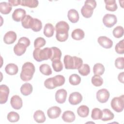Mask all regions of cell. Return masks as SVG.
Masks as SVG:
<instances>
[{"label":"cell","instance_id":"13","mask_svg":"<svg viewBox=\"0 0 124 124\" xmlns=\"http://www.w3.org/2000/svg\"><path fill=\"white\" fill-rule=\"evenodd\" d=\"M10 104L12 108L15 109H20L23 105L21 98L17 95H15L11 97Z\"/></svg>","mask_w":124,"mask_h":124},{"label":"cell","instance_id":"1","mask_svg":"<svg viewBox=\"0 0 124 124\" xmlns=\"http://www.w3.org/2000/svg\"><path fill=\"white\" fill-rule=\"evenodd\" d=\"M56 31V38L59 42H64L68 39V31L69 26L68 24L64 21L58 22L55 26Z\"/></svg>","mask_w":124,"mask_h":124},{"label":"cell","instance_id":"49","mask_svg":"<svg viewBox=\"0 0 124 124\" xmlns=\"http://www.w3.org/2000/svg\"><path fill=\"white\" fill-rule=\"evenodd\" d=\"M124 72H121L120 73L118 76V79L120 82H121L122 83H124Z\"/></svg>","mask_w":124,"mask_h":124},{"label":"cell","instance_id":"34","mask_svg":"<svg viewBox=\"0 0 124 124\" xmlns=\"http://www.w3.org/2000/svg\"><path fill=\"white\" fill-rule=\"evenodd\" d=\"M105 67L104 65L100 63H95L93 67V72L94 75L101 76L105 72Z\"/></svg>","mask_w":124,"mask_h":124},{"label":"cell","instance_id":"44","mask_svg":"<svg viewBox=\"0 0 124 124\" xmlns=\"http://www.w3.org/2000/svg\"><path fill=\"white\" fill-rule=\"evenodd\" d=\"M115 51L120 54L124 53V40L119 41L115 46Z\"/></svg>","mask_w":124,"mask_h":124},{"label":"cell","instance_id":"2","mask_svg":"<svg viewBox=\"0 0 124 124\" xmlns=\"http://www.w3.org/2000/svg\"><path fill=\"white\" fill-rule=\"evenodd\" d=\"M63 62L66 69H78L83 64L81 58L67 55L64 57Z\"/></svg>","mask_w":124,"mask_h":124},{"label":"cell","instance_id":"6","mask_svg":"<svg viewBox=\"0 0 124 124\" xmlns=\"http://www.w3.org/2000/svg\"><path fill=\"white\" fill-rule=\"evenodd\" d=\"M110 105L115 111L122 112L124 108V95L123 94L120 96L114 97L111 100Z\"/></svg>","mask_w":124,"mask_h":124},{"label":"cell","instance_id":"11","mask_svg":"<svg viewBox=\"0 0 124 124\" xmlns=\"http://www.w3.org/2000/svg\"><path fill=\"white\" fill-rule=\"evenodd\" d=\"M97 42L101 46L105 48H110L113 46L112 41L105 36H99L98 38Z\"/></svg>","mask_w":124,"mask_h":124},{"label":"cell","instance_id":"10","mask_svg":"<svg viewBox=\"0 0 124 124\" xmlns=\"http://www.w3.org/2000/svg\"><path fill=\"white\" fill-rule=\"evenodd\" d=\"M82 100V96L78 92H76L71 93L69 97L68 101L71 105H77Z\"/></svg>","mask_w":124,"mask_h":124},{"label":"cell","instance_id":"42","mask_svg":"<svg viewBox=\"0 0 124 124\" xmlns=\"http://www.w3.org/2000/svg\"><path fill=\"white\" fill-rule=\"evenodd\" d=\"M124 28L122 26H118L115 27L113 30V35L117 38L122 37L124 35Z\"/></svg>","mask_w":124,"mask_h":124},{"label":"cell","instance_id":"4","mask_svg":"<svg viewBox=\"0 0 124 124\" xmlns=\"http://www.w3.org/2000/svg\"><path fill=\"white\" fill-rule=\"evenodd\" d=\"M51 52V48L49 47H45L43 49L35 48L33 52V57L35 60L40 62L50 59Z\"/></svg>","mask_w":124,"mask_h":124},{"label":"cell","instance_id":"8","mask_svg":"<svg viewBox=\"0 0 124 124\" xmlns=\"http://www.w3.org/2000/svg\"><path fill=\"white\" fill-rule=\"evenodd\" d=\"M109 93L106 89L98 90L96 93V98L98 102L104 103L108 101L109 98Z\"/></svg>","mask_w":124,"mask_h":124},{"label":"cell","instance_id":"27","mask_svg":"<svg viewBox=\"0 0 124 124\" xmlns=\"http://www.w3.org/2000/svg\"><path fill=\"white\" fill-rule=\"evenodd\" d=\"M51 48V57L50 60L52 62L56 60H61L62 56V52L61 50L57 47H52Z\"/></svg>","mask_w":124,"mask_h":124},{"label":"cell","instance_id":"3","mask_svg":"<svg viewBox=\"0 0 124 124\" xmlns=\"http://www.w3.org/2000/svg\"><path fill=\"white\" fill-rule=\"evenodd\" d=\"M35 68L33 64L31 62H26L22 67L20 77L24 81H28L31 80L35 72Z\"/></svg>","mask_w":124,"mask_h":124},{"label":"cell","instance_id":"41","mask_svg":"<svg viewBox=\"0 0 124 124\" xmlns=\"http://www.w3.org/2000/svg\"><path fill=\"white\" fill-rule=\"evenodd\" d=\"M7 118L9 122L15 123L18 121L19 120V115L16 112L11 111L8 114Z\"/></svg>","mask_w":124,"mask_h":124},{"label":"cell","instance_id":"48","mask_svg":"<svg viewBox=\"0 0 124 124\" xmlns=\"http://www.w3.org/2000/svg\"><path fill=\"white\" fill-rule=\"evenodd\" d=\"M21 0H9L8 3L12 6H16L18 5H20Z\"/></svg>","mask_w":124,"mask_h":124},{"label":"cell","instance_id":"32","mask_svg":"<svg viewBox=\"0 0 124 124\" xmlns=\"http://www.w3.org/2000/svg\"><path fill=\"white\" fill-rule=\"evenodd\" d=\"M54 85L55 87H59L63 85L65 82L64 77L61 75H56V76L52 77Z\"/></svg>","mask_w":124,"mask_h":124},{"label":"cell","instance_id":"28","mask_svg":"<svg viewBox=\"0 0 124 124\" xmlns=\"http://www.w3.org/2000/svg\"><path fill=\"white\" fill-rule=\"evenodd\" d=\"M77 113L79 116L85 118L88 116L89 113V108L85 105H81L77 109Z\"/></svg>","mask_w":124,"mask_h":124},{"label":"cell","instance_id":"26","mask_svg":"<svg viewBox=\"0 0 124 124\" xmlns=\"http://www.w3.org/2000/svg\"><path fill=\"white\" fill-rule=\"evenodd\" d=\"M104 2L106 3L105 7L107 10L114 12L117 9L118 6L115 0H105Z\"/></svg>","mask_w":124,"mask_h":124},{"label":"cell","instance_id":"38","mask_svg":"<svg viewBox=\"0 0 124 124\" xmlns=\"http://www.w3.org/2000/svg\"><path fill=\"white\" fill-rule=\"evenodd\" d=\"M69 81L72 85H78L81 82V78L77 74H72L69 77Z\"/></svg>","mask_w":124,"mask_h":124},{"label":"cell","instance_id":"25","mask_svg":"<svg viewBox=\"0 0 124 124\" xmlns=\"http://www.w3.org/2000/svg\"><path fill=\"white\" fill-rule=\"evenodd\" d=\"M12 6L8 2H1L0 3V12L4 15H7L10 13Z\"/></svg>","mask_w":124,"mask_h":124},{"label":"cell","instance_id":"45","mask_svg":"<svg viewBox=\"0 0 124 124\" xmlns=\"http://www.w3.org/2000/svg\"><path fill=\"white\" fill-rule=\"evenodd\" d=\"M115 65L119 69H123L124 68V58H117L115 61Z\"/></svg>","mask_w":124,"mask_h":124},{"label":"cell","instance_id":"43","mask_svg":"<svg viewBox=\"0 0 124 124\" xmlns=\"http://www.w3.org/2000/svg\"><path fill=\"white\" fill-rule=\"evenodd\" d=\"M45 39L41 37L36 38L34 41V47L35 48H40L46 45Z\"/></svg>","mask_w":124,"mask_h":124},{"label":"cell","instance_id":"36","mask_svg":"<svg viewBox=\"0 0 124 124\" xmlns=\"http://www.w3.org/2000/svg\"><path fill=\"white\" fill-rule=\"evenodd\" d=\"M40 72L44 75L49 76L52 74V71L50 66L47 64H42L39 67Z\"/></svg>","mask_w":124,"mask_h":124},{"label":"cell","instance_id":"12","mask_svg":"<svg viewBox=\"0 0 124 124\" xmlns=\"http://www.w3.org/2000/svg\"><path fill=\"white\" fill-rule=\"evenodd\" d=\"M67 91L63 89H59L55 93V100L59 104L64 103L67 97Z\"/></svg>","mask_w":124,"mask_h":124},{"label":"cell","instance_id":"35","mask_svg":"<svg viewBox=\"0 0 124 124\" xmlns=\"http://www.w3.org/2000/svg\"><path fill=\"white\" fill-rule=\"evenodd\" d=\"M103 115L102 110L99 108H95L92 109L91 117L94 120H101Z\"/></svg>","mask_w":124,"mask_h":124},{"label":"cell","instance_id":"30","mask_svg":"<svg viewBox=\"0 0 124 124\" xmlns=\"http://www.w3.org/2000/svg\"><path fill=\"white\" fill-rule=\"evenodd\" d=\"M42 28V23L41 20L37 18H33L31 29L35 32L40 31Z\"/></svg>","mask_w":124,"mask_h":124},{"label":"cell","instance_id":"15","mask_svg":"<svg viewBox=\"0 0 124 124\" xmlns=\"http://www.w3.org/2000/svg\"><path fill=\"white\" fill-rule=\"evenodd\" d=\"M26 16V11L21 8H17L14 10L12 14L13 19L16 22L21 21Z\"/></svg>","mask_w":124,"mask_h":124},{"label":"cell","instance_id":"40","mask_svg":"<svg viewBox=\"0 0 124 124\" xmlns=\"http://www.w3.org/2000/svg\"><path fill=\"white\" fill-rule=\"evenodd\" d=\"M52 62V67L55 72H59L63 69V65L61 60H56Z\"/></svg>","mask_w":124,"mask_h":124},{"label":"cell","instance_id":"39","mask_svg":"<svg viewBox=\"0 0 124 124\" xmlns=\"http://www.w3.org/2000/svg\"><path fill=\"white\" fill-rule=\"evenodd\" d=\"M91 81L93 85L95 87L101 86L103 83V78L100 77V76L96 75H94V76L92 78Z\"/></svg>","mask_w":124,"mask_h":124},{"label":"cell","instance_id":"29","mask_svg":"<svg viewBox=\"0 0 124 124\" xmlns=\"http://www.w3.org/2000/svg\"><path fill=\"white\" fill-rule=\"evenodd\" d=\"M103 115L101 118L103 121H108L112 120L114 117V114L108 109L105 108L102 110Z\"/></svg>","mask_w":124,"mask_h":124},{"label":"cell","instance_id":"23","mask_svg":"<svg viewBox=\"0 0 124 124\" xmlns=\"http://www.w3.org/2000/svg\"><path fill=\"white\" fill-rule=\"evenodd\" d=\"M54 27L51 23H46L44 27V34L46 37H52L54 32Z\"/></svg>","mask_w":124,"mask_h":124},{"label":"cell","instance_id":"37","mask_svg":"<svg viewBox=\"0 0 124 124\" xmlns=\"http://www.w3.org/2000/svg\"><path fill=\"white\" fill-rule=\"evenodd\" d=\"M78 70L79 73L83 76H86L90 73V67L88 64H83Z\"/></svg>","mask_w":124,"mask_h":124},{"label":"cell","instance_id":"33","mask_svg":"<svg viewBox=\"0 0 124 124\" xmlns=\"http://www.w3.org/2000/svg\"><path fill=\"white\" fill-rule=\"evenodd\" d=\"M38 4L39 2L37 0H22L20 5L23 6H27L31 8H33L36 7Z\"/></svg>","mask_w":124,"mask_h":124},{"label":"cell","instance_id":"7","mask_svg":"<svg viewBox=\"0 0 124 124\" xmlns=\"http://www.w3.org/2000/svg\"><path fill=\"white\" fill-rule=\"evenodd\" d=\"M117 22L116 16L113 14H106L103 18V23L104 25L108 28L112 27Z\"/></svg>","mask_w":124,"mask_h":124},{"label":"cell","instance_id":"9","mask_svg":"<svg viewBox=\"0 0 124 124\" xmlns=\"http://www.w3.org/2000/svg\"><path fill=\"white\" fill-rule=\"evenodd\" d=\"M9 94V87L4 84L0 86V104H5L8 98Z\"/></svg>","mask_w":124,"mask_h":124},{"label":"cell","instance_id":"16","mask_svg":"<svg viewBox=\"0 0 124 124\" xmlns=\"http://www.w3.org/2000/svg\"><path fill=\"white\" fill-rule=\"evenodd\" d=\"M16 38L17 36L15 32L13 31H9L5 34L3 37V41L6 44H12L16 41Z\"/></svg>","mask_w":124,"mask_h":124},{"label":"cell","instance_id":"19","mask_svg":"<svg viewBox=\"0 0 124 124\" xmlns=\"http://www.w3.org/2000/svg\"><path fill=\"white\" fill-rule=\"evenodd\" d=\"M68 19L73 23H77L79 20V14L78 11L74 9H70L68 11L67 14Z\"/></svg>","mask_w":124,"mask_h":124},{"label":"cell","instance_id":"5","mask_svg":"<svg viewBox=\"0 0 124 124\" xmlns=\"http://www.w3.org/2000/svg\"><path fill=\"white\" fill-rule=\"evenodd\" d=\"M96 6V2L94 0H87L81 9V13L83 17L90 18L92 16L93 9Z\"/></svg>","mask_w":124,"mask_h":124},{"label":"cell","instance_id":"17","mask_svg":"<svg viewBox=\"0 0 124 124\" xmlns=\"http://www.w3.org/2000/svg\"><path fill=\"white\" fill-rule=\"evenodd\" d=\"M62 120L67 123H72L75 120L76 116L74 113L70 110L65 111L62 116Z\"/></svg>","mask_w":124,"mask_h":124},{"label":"cell","instance_id":"24","mask_svg":"<svg viewBox=\"0 0 124 124\" xmlns=\"http://www.w3.org/2000/svg\"><path fill=\"white\" fill-rule=\"evenodd\" d=\"M84 36L85 33L84 31L80 29H76L74 30L71 33L72 38L76 40H81L84 38Z\"/></svg>","mask_w":124,"mask_h":124},{"label":"cell","instance_id":"47","mask_svg":"<svg viewBox=\"0 0 124 124\" xmlns=\"http://www.w3.org/2000/svg\"><path fill=\"white\" fill-rule=\"evenodd\" d=\"M18 42L21 43L25 45L27 47H28L30 45V41L29 39L26 37H21L19 40Z\"/></svg>","mask_w":124,"mask_h":124},{"label":"cell","instance_id":"46","mask_svg":"<svg viewBox=\"0 0 124 124\" xmlns=\"http://www.w3.org/2000/svg\"><path fill=\"white\" fill-rule=\"evenodd\" d=\"M44 85L48 89H53L56 88L53 83L52 77L46 79L44 82Z\"/></svg>","mask_w":124,"mask_h":124},{"label":"cell","instance_id":"31","mask_svg":"<svg viewBox=\"0 0 124 124\" xmlns=\"http://www.w3.org/2000/svg\"><path fill=\"white\" fill-rule=\"evenodd\" d=\"M33 18L29 15H26L21 20V24L23 27L25 29H31Z\"/></svg>","mask_w":124,"mask_h":124},{"label":"cell","instance_id":"22","mask_svg":"<svg viewBox=\"0 0 124 124\" xmlns=\"http://www.w3.org/2000/svg\"><path fill=\"white\" fill-rule=\"evenodd\" d=\"M33 90V88L31 84L25 83L23 84L20 88L21 93L24 96H27L31 94Z\"/></svg>","mask_w":124,"mask_h":124},{"label":"cell","instance_id":"20","mask_svg":"<svg viewBox=\"0 0 124 124\" xmlns=\"http://www.w3.org/2000/svg\"><path fill=\"white\" fill-rule=\"evenodd\" d=\"M5 71L9 75H15L18 71V66L15 63H9L5 66Z\"/></svg>","mask_w":124,"mask_h":124},{"label":"cell","instance_id":"21","mask_svg":"<svg viewBox=\"0 0 124 124\" xmlns=\"http://www.w3.org/2000/svg\"><path fill=\"white\" fill-rule=\"evenodd\" d=\"M33 119L38 123H43L46 121L44 112L41 110H36L33 114Z\"/></svg>","mask_w":124,"mask_h":124},{"label":"cell","instance_id":"14","mask_svg":"<svg viewBox=\"0 0 124 124\" xmlns=\"http://www.w3.org/2000/svg\"><path fill=\"white\" fill-rule=\"evenodd\" d=\"M61 113V109L57 106H53L49 108L47 111L48 117L51 119H56L59 117Z\"/></svg>","mask_w":124,"mask_h":124},{"label":"cell","instance_id":"18","mask_svg":"<svg viewBox=\"0 0 124 124\" xmlns=\"http://www.w3.org/2000/svg\"><path fill=\"white\" fill-rule=\"evenodd\" d=\"M27 47L24 44L18 42L14 47V52L16 55L21 56L25 52Z\"/></svg>","mask_w":124,"mask_h":124}]
</instances>
